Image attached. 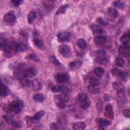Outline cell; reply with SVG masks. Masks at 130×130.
I'll use <instances>...</instances> for the list:
<instances>
[{"instance_id":"cell-9","label":"cell","mask_w":130,"mask_h":130,"mask_svg":"<svg viewBox=\"0 0 130 130\" xmlns=\"http://www.w3.org/2000/svg\"><path fill=\"white\" fill-rule=\"evenodd\" d=\"M104 116L109 118L112 119L114 117V113L113 111L112 106L111 104H108L105 108Z\"/></svg>"},{"instance_id":"cell-46","label":"cell","mask_w":130,"mask_h":130,"mask_svg":"<svg viewBox=\"0 0 130 130\" xmlns=\"http://www.w3.org/2000/svg\"><path fill=\"white\" fill-rule=\"evenodd\" d=\"M50 129H58V126L57 124H56L55 123H52L50 124Z\"/></svg>"},{"instance_id":"cell-39","label":"cell","mask_w":130,"mask_h":130,"mask_svg":"<svg viewBox=\"0 0 130 130\" xmlns=\"http://www.w3.org/2000/svg\"><path fill=\"white\" fill-rule=\"evenodd\" d=\"M56 100H57V102H56V105L57 107H58L60 109H63L65 108L66 107V105L64 102H63L59 100L56 99Z\"/></svg>"},{"instance_id":"cell-10","label":"cell","mask_w":130,"mask_h":130,"mask_svg":"<svg viewBox=\"0 0 130 130\" xmlns=\"http://www.w3.org/2000/svg\"><path fill=\"white\" fill-rule=\"evenodd\" d=\"M16 16L13 12H9L4 16V20L8 23H11L16 20Z\"/></svg>"},{"instance_id":"cell-17","label":"cell","mask_w":130,"mask_h":130,"mask_svg":"<svg viewBox=\"0 0 130 130\" xmlns=\"http://www.w3.org/2000/svg\"><path fill=\"white\" fill-rule=\"evenodd\" d=\"M85 124L83 122H77L73 125V128L75 130H82L85 128Z\"/></svg>"},{"instance_id":"cell-26","label":"cell","mask_w":130,"mask_h":130,"mask_svg":"<svg viewBox=\"0 0 130 130\" xmlns=\"http://www.w3.org/2000/svg\"><path fill=\"white\" fill-rule=\"evenodd\" d=\"M33 99L38 102H43L45 100V96L41 93H37L33 96Z\"/></svg>"},{"instance_id":"cell-3","label":"cell","mask_w":130,"mask_h":130,"mask_svg":"<svg viewBox=\"0 0 130 130\" xmlns=\"http://www.w3.org/2000/svg\"><path fill=\"white\" fill-rule=\"evenodd\" d=\"M59 52L64 57H70L71 56V50L70 47L67 45H61L58 47Z\"/></svg>"},{"instance_id":"cell-35","label":"cell","mask_w":130,"mask_h":130,"mask_svg":"<svg viewBox=\"0 0 130 130\" xmlns=\"http://www.w3.org/2000/svg\"><path fill=\"white\" fill-rule=\"evenodd\" d=\"M94 72L96 76H101L103 74L104 70L101 67H96L94 69Z\"/></svg>"},{"instance_id":"cell-13","label":"cell","mask_w":130,"mask_h":130,"mask_svg":"<svg viewBox=\"0 0 130 130\" xmlns=\"http://www.w3.org/2000/svg\"><path fill=\"white\" fill-rule=\"evenodd\" d=\"M55 99L59 100L63 102H67L69 100V93H62V94L59 95H57L55 96Z\"/></svg>"},{"instance_id":"cell-7","label":"cell","mask_w":130,"mask_h":130,"mask_svg":"<svg viewBox=\"0 0 130 130\" xmlns=\"http://www.w3.org/2000/svg\"><path fill=\"white\" fill-rule=\"evenodd\" d=\"M55 79L57 82L59 83H63L68 81L69 77L66 74L58 73L55 75Z\"/></svg>"},{"instance_id":"cell-28","label":"cell","mask_w":130,"mask_h":130,"mask_svg":"<svg viewBox=\"0 0 130 130\" xmlns=\"http://www.w3.org/2000/svg\"><path fill=\"white\" fill-rule=\"evenodd\" d=\"M44 114H45L44 111H43V110L39 111L35 114V115L32 117V119L36 121L39 120L44 116Z\"/></svg>"},{"instance_id":"cell-22","label":"cell","mask_w":130,"mask_h":130,"mask_svg":"<svg viewBox=\"0 0 130 130\" xmlns=\"http://www.w3.org/2000/svg\"><path fill=\"white\" fill-rule=\"evenodd\" d=\"M90 28L93 33H102L103 31L102 27L97 24H92L90 25Z\"/></svg>"},{"instance_id":"cell-2","label":"cell","mask_w":130,"mask_h":130,"mask_svg":"<svg viewBox=\"0 0 130 130\" xmlns=\"http://www.w3.org/2000/svg\"><path fill=\"white\" fill-rule=\"evenodd\" d=\"M23 103L22 101L14 100L10 103L9 107L11 111L14 113H18L21 111L23 108Z\"/></svg>"},{"instance_id":"cell-4","label":"cell","mask_w":130,"mask_h":130,"mask_svg":"<svg viewBox=\"0 0 130 130\" xmlns=\"http://www.w3.org/2000/svg\"><path fill=\"white\" fill-rule=\"evenodd\" d=\"M3 118L5 120V121L9 123V124H11V125L15 127H20V124L19 122H16L13 118V117L10 115H3Z\"/></svg>"},{"instance_id":"cell-40","label":"cell","mask_w":130,"mask_h":130,"mask_svg":"<svg viewBox=\"0 0 130 130\" xmlns=\"http://www.w3.org/2000/svg\"><path fill=\"white\" fill-rule=\"evenodd\" d=\"M50 60L51 61V62L52 63H53L54 64H55V66H58L59 64H60V62H59V61L56 59V58L55 57V56L52 55L50 57Z\"/></svg>"},{"instance_id":"cell-5","label":"cell","mask_w":130,"mask_h":130,"mask_svg":"<svg viewBox=\"0 0 130 130\" xmlns=\"http://www.w3.org/2000/svg\"><path fill=\"white\" fill-rule=\"evenodd\" d=\"M37 74L36 70L32 68H28L25 69L23 71V77L26 78H31L35 76Z\"/></svg>"},{"instance_id":"cell-33","label":"cell","mask_w":130,"mask_h":130,"mask_svg":"<svg viewBox=\"0 0 130 130\" xmlns=\"http://www.w3.org/2000/svg\"><path fill=\"white\" fill-rule=\"evenodd\" d=\"M89 83L90 85L93 86H96L99 85L100 84V82H99V80L94 77H90V78L89 79Z\"/></svg>"},{"instance_id":"cell-42","label":"cell","mask_w":130,"mask_h":130,"mask_svg":"<svg viewBox=\"0 0 130 130\" xmlns=\"http://www.w3.org/2000/svg\"><path fill=\"white\" fill-rule=\"evenodd\" d=\"M27 58L31 60H34L35 61H38L39 60L38 57L35 54H29L27 56Z\"/></svg>"},{"instance_id":"cell-16","label":"cell","mask_w":130,"mask_h":130,"mask_svg":"<svg viewBox=\"0 0 130 130\" xmlns=\"http://www.w3.org/2000/svg\"><path fill=\"white\" fill-rule=\"evenodd\" d=\"M36 18H37L36 12L35 11L32 10L28 13L27 15V21L29 24H30L34 21V20Z\"/></svg>"},{"instance_id":"cell-8","label":"cell","mask_w":130,"mask_h":130,"mask_svg":"<svg viewBox=\"0 0 130 130\" xmlns=\"http://www.w3.org/2000/svg\"><path fill=\"white\" fill-rule=\"evenodd\" d=\"M67 124V120L66 117L63 115H60L57 118V126L60 128L64 129L66 127Z\"/></svg>"},{"instance_id":"cell-37","label":"cell","mask_w":130,"mask_h":130,"mask_svg":"<svg viewBox=\"0 0 130 130\" xmlns=\"http://www.w3.org/2000/svg\"><path fill=\"white\" fill-rule=\"evenodd\" d=\"M116 65L119 67H122L124 65L125 61L122 58H117L116 60Z\"/></svg>"},{"instance_id":"cell-25","label":"cell","mask_w":130,"mask_h":130,"mask_svg":"<svg viewBox=\"0 0 130 130\" xmlns=\"http://www.w3.org/2000/svg\"><path fill=\"white\" fill-rule=\"evenodd\" d=\"M34 43L35 45L40 49L43 48L44 45L42 41L37 37H35L34 38Z\"/></svg>"},{"instance_id":"cell-23","label":"cell","mask_w":130,"mask_h":130,"mask_svg":"<svg viewBox=\"0 0 130 130\" xmlns=\"http://www.w3.org/2000/svg\"><path fill=\"white\" fill-rule=\"evenodd\" d=\"M108 12L109 14L113 18H117L118 16V13L116 9L112 7H109L108 9Z\"/></svg>"},{"instance_id":"cell-36","label":"cell","mask_w":130,"mask_h":130,"mask_svg":"<svg viewBox=\"0 0 130 130\" xmlns=\"http://www.w3.org/2000/svg\"><path fill=\"white\" fill-rule=\"evenodd\" d=\"M96 21L99 24H101V25H104V26L107 25H108V24H109L107 20L104 19H103V18H102V17H98V18H96Z\"/></svg>"},{"instance_id":"cell-20","label":"cell","mask_w":130,"mask_h":130,"mask_svg":"<svg viewBox=\"0 0 130 130\" xmlns=\"http://www.w3.org/2000/svg\"><path fill=\"white\" fill-rule=\"evenodd\" d=\"M98 123L101 127H103L104 126H107L108 125H110L111 124V121L106 119L101 118L98 119Z\"/></svg>"},{"instance_id":"cell-18","label":"cell","mask_w":130,"mask_h":130,"mask_svg":"<svg viewBox=\"0 0 130 130\" xmlns=\"http://www.w3.org/2000/svg\"><path fill=\"white\" fill-rule=\"evenodd\" d=\"M129 41H130V37H129V31L127 32L125 34L122 35L120 38V41L122 43V44H126V43H129Z\"/></svg>"},{"instance_id":"cell-1","label":"cell","mask_w":130,"mask_h":130,"mask_svg":"<svg viewBox=\"0 0 130 130\" xmlns=\"http://www.w3.org/2000/svg\"><path fill=\"white\" fill-rule=\"evenodd\" d=\"M76 101L83 109H86L90 105V102L88 95L84 93H79L76 98Z\"/></svg>"},{"instance_id":"cell-11","label":"cell","mask_w":130,"mask_h":130,"mask_svg":"<svg viewBox=\"0 0 130 130\" xmlns=\"http://www.w3.org/2000/svg\"><path fill=\"white\" fill-rule=\"evenodd\" d=\"M0 94L2 96H6L9 94L8 88L2 81L1 82L0 86Z\"/></svg>"},{"instance_id":"cell-47","label":"cell","mask_w":130,"mask_h":130,"mask_svg":"<svg viewBox=\"0 0 130 130\" xmlns=\"http://www.w3.org/2000/svg\"><path fill=\"white\" fill-rule=\"evenodd\" d=\"M104 99H105V100H106V101H107V99H108V100H109L110 99L109 96L107 94H105L104 96Z\"/></svg>"},{"instance_id":"cell-29","label":"cell","mask_w":130,"mask_h":130,"mask_svg":"<svg viewBox=\"0 0 130 130\" xmlns=\"http://www.w3.org/2000/svg\"><path fill=\"white\" fill-rule=\"evenodd\" d=\"M77 45L78 47L81 49L85 48L86 47L87 43L86 41L83 39H79L77 41Z\"/></svg>"},{"instance_id":"cell-45","label":"cell","mask_w":130,"mask_h":130,"mask_svg":"<svg viewBox=\"0 0 130 130\" xmlns=\"http://www.w3.org/2000/svg\"><path fill=\"white\" fill-rule=\"evenodd\" d=\"M11 2L15 6H18L23 3V1H21V0L20 1V0H12V1H11Z\"/></svg>"},{"instance_id":"cell-15","label":"cell","mask_w":130,"mask_h":130,"mask_svg":"<svg viewBox=\"0 0 130 130\" xmlns=\"http://www.w3.org/2000/svg\"><path fill=\"white\" fill-rule=\"evenodd\" d=\"M119 54L124 56H127L129 55V48H127L123 46H121L119 48Z\"/></svg>"},{"instance_id":"cell-27","label":"cell","mask_w":130,"mask_h":130,"mask_svg":"<svg viewBox=\"0 0 130 130\" xmlns=\"http://www.w3.org/2000/svg\"><path fill=\"white\" fill-rule=\"evenodd\" d=\"M96 62L102 65L106 64L108 62V59L105 56H102V57H96L95 59Z\"/></svg>"},{"instance_id":"cell-12","label":"cell","mask_w":130,"mask_h":130,"mask_svg":"<svg viewBox=\"0 0 130 130\" xmlns=\"http://www.w3.org/2000/svg\"><path fill=\"white\" fill-rule=\"evenodd\" d=\"M54 1H43L42 2L44 7L48 11L52 9L54 7Z\"/></svg>"},{"instance_id":"cell-41","label":"cell","mask_w":130,"mask_h":130,"mask_svg":"<svg viewBox=\"0 0 130 130\" xmlns=\"http://www.w3.org/2000/svg\"><path fill=\"white\" fill-rule=\"evenodd\" d=\"M106 55V52L103 50H98L96 52V57H102L105 56Z\"/></svg>"},{"instance_id":"cell-14","label":"cell","mask_w":130,"mask_h":130,"mask_svg":"<svg viewBox=\"0 0 130 130\" xmlns=\"http://www.w3.org/2000/svg\"><path fill=\"white\" fill-rule=\"evenodd\" d=\"M106 40L107 38L106 37L104 36H99L94 38V42L97 45H102L106 42Z\"/></svg>"},{"instance_id":"cell-24","label":"cell","mask_w":130,"mask_h":130,"mask_svg":"<svg viewBox=\"0 0 130 130\" xmlns=\"http://www.w3.org/2000/svg\"><path fill=\"white\" fill-rule=\"evenodd\" d=\"M32 88L34 90H39L41 88V83L38 79H35L32 82Z\"/></svg>"},{"instance_id":"cell-43","label":"cell","mask_w":130,"mask_h":130,"mask_svg":"<svg viewBox=\"0 0 130 130\" xmlns=\"http://www.w3.org/2000/svg\"><path fill=\"white\" fill-rule=\"evenodd\" d=\"M122 113L123 114V115L127 118H129V116H130V112H129V109L127 108V109H123L122 111Z\"/></svg>"},{"instance_id":"cell-21","label":"cell","mask_w":130,"mask_h":130,"mask_svg":"<svg viewBox=\"0 0 130 130\" xmlns=\"http://www.w3.org/2000/svg\"><path fill=\"white\" fill-rule=\"evenodd\" d=\"M19 82L22 86L24 87H28L31 84L30 80L27 78L25 77H21L19 80Z\"/></svg>"},{"instance_id":"cell-19","label":"cell","mask_w":130,"mask_h":130,"mask_svg":"<svg viewBox=\"0 0 130 130\" xmlns=\"http://www.w3.org/2000/svg\"><path fill=\"white\" fill-rule=\"evenodd\" d=\"M111 73L113 75L115 76H119L120 77H124V73L120 69L117 68H114L111 71Z\"/></svg>"},{"instance_id":"cell-34","label":"cell","mask_w":130,"mask_h":130,"mask_svg":"<svg viewBox=\"0 0 130 130\" xmlns=\"http://www.w3.org/2000/svg\"><path fill=\"white\" fill-rule=\"evenodd\" d=\"M96 86H93L91 85H88L87 86V90L89 92L92 94H96L100 92V89L95 87Z\"/></svg>"},{"instance_id":"cell-30","label":"cell","mask_w":130,"mask_h":130,"mask_svg":"<svg viewBox=\"0 0 130 130\" xmlns=\"http://www.w3.org/2000/svg\"><path fill=\"white\" fill-rule=\"evenodd\" d=\"M82 61L81 60H76L75 61H73L71 62V63H70L69 67L71 69H76L77 68H78L81 64Z\"/></svg>"},{"instance_id":"cell-6","label":"cell","mask_w":130,"mask_h":130,"mask_svg":"<svg viewBox=\"0 0 130 130\" xmlns=\"http://www.w3.org/2000/svg\"><path fill=\"white\" fill-rule=\"evenodd\" d=\"M58 41L59 42L63 43L69 41L70 39V35L67 32H60L57 35Z\"/></svg>"},{"instance_id":"cell-31","label":"cell","mask_w":130,"mask_h":130,"mask_svg":"<svg viewBox=\"0 0 130 130\" xmlns=\"http://www.w3.org/2000/svg\"><path fill=\"white\" fill-rule=\"evenodd\" d=\"M48 85H49V88H50V89L53 92L57 93V92H60V86H56L54 85L52 83H49Z\"/></svg>"},{"instance_id":"cell-32","label":"cell","mask_w":130,"mask_h":130,"mask_svg":"<svg viewBox=\"0 0 130 130\" xmlns=\"http://www.w3.org/2000/svg\"><path fill=\"white\" fill-rule=\"evenodd\" d=\"M69 7V6L68 5H63L61 7H59V8L57 10V11L55 13V15H58V14H63L65 13L66 11L67 10V9L68 8V7Z\"/></svg>"},{"instance_id":"cell-38","label":"cell","mask_w":130,"mask_h":130,"mask_svg":"<svg viewBox=\"0 0 130 130\" xmlns=\"http://www.w3.org/2000/svg\"><path fill=\"white\" fill-rule=\"evenodd\" d=\"M113 5L117 7V8H120V9H122L124 7V4L123 3H122L121 2L119 1H114L113 2Z\"/></svg>"},{"instance_id":"cell-44","label":"cell","mask_w":130,"mask_h":130,"mask_svg":"<svg viewBox=\"0 0 130 130\" xmlns=\"http://www.w3.org/2000/svg\"><path fill=\"white\" fill-rule=\"evenodd\" d=\"M60 92L61 93H69V89L66 86H64V85L60 86Z\"/></svg>"}]
</instances>
